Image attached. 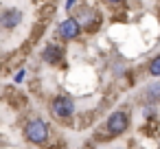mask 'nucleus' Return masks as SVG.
<instances>
[{
	"label": "nucleus",
	"mask_w": 160,
	"mask_h": 149,
	"mask_svg": "<svg viewBox=\"0 0 160 149\" xmlns=\"http://www.w3.org/2000/svg\"><path fill=\"white\" fill-rule=\"evenodd\" d=\"M127 125H129V114L125 110H116V112L110 114V118L105 123V129H108L110 136H121V134H125Z\"/></svg>",
	"instance_id": "1"
},
{
	"label": "nucleus",
	"mask_w": 160,
	"mask_h": 149,
	"mask_svg": "<svg viewBox=\"0 0 160 149\" xmlns=\"http://www.w3.org/2000/svg\"><path fill=\"white\" fill-rule=\"evenodd\" d=\"M24 136H27V140H31V142H35V145H42V142L48 138V127H46V123H44L42 118H33V121L27 123Z\"/></svg>",
	"instance_id": "2"
},
{
	"label": "nucleus",
	"mask_w": 160,
	"mask_h": 149,
	"mask_svg": "<svg viewBox=\"0 0 160 149\" xmlns=\"http://www.w3.org/2000/svg\"><path fill=\"white\" fill-rule=\"evenodd\" d=\"M51 112L53 116H57L59 121H66L75 114V101L70 97H57L53 103H51Z\"/></svg>",
	"instance_id": "3"
},
{
	"label": "nucleus",
	"mask_w": 160,
	"mask_h": 149,
	"mask_svg": "<svg viewBox=\"0 0 160 149\" xmlns=\"http://www.w3.org/2000/svg\"><path fill=\"white\" fill-rule=\"evenodd\" d=\"M81 31H83V27H81V22H79L77 18H66V20L59 24V35H62L64 40H77Z\"/></svg>",
	"instance_id": "4"
},
{
	"label": "nucleus",
	"mask_w": 160,
	"mask_h": 149,
	"mask_svg": "<svg viewBox=\"0 0 160 149\" xmlns=\"http://www.w3.org/2000/svg\"><path fill=\"white\" fill-rule=\"evenodd\" d=\"M20 22H22V11L20 9H5L2 16H0L2 29H16Z\"/></svg>",
	"instance_id": "5"
},
{
	"label": "nucleus",
	"mask_w": 160,
	"mask_h": 149,
	"mask_svg": "<svg viewBox=\"0 0 160 149\" xmlns=\"http://www.w3.org/2000/svg\"><path fill=\"white\" fill-rule=\"evenodd\" d=\"M62 57H64V48H62L59 44H48V46L42 51V59H44L46 64H57Z\"/></svg>",
	"instance_id": "6"
},
{
	"label": "nucleus",
	"mask_w": 160,
	"mask_h": 149,
	"mask_svg": "<svg viewBox=\"0 0 160 149\" xmlns=\"http://www.w3.org/2000/svg\"><path fill=\"white\" fill-rule=\"evenodd\" d=\"M142 99H145L147 103H160V81L149 83V86L145 88V92H142Z\"/></svg>",
	"instance_id": "7"
},
{
	"label": "nucleus",
	"mask_w": 160,
	"mask_h": 149,
	"mask_svg": "<svg viewBox=\"0 0 160 149\" xmlns=\"http://www.w3.org/2000/svg\"><path fill=\"white\" fill-rule=\"evenodd\" d=\"M77 20L81 22V27H83L86 31L97 27V18H94V11H92V9H83V11H81V18H77Z\"/></svg>",
	"instance_id": "8"
},
{
	"label": "nucleus",
	"mask_w": 160,
	"mask_h": 149,
	"mask_svg": "<svg viewBox=\"0 0 160 149\" xmlns=\"http://www.w3.org/2000/svg\"><path fill=\"white\" fill-rule=\"evenodd\" d=\"M149 75H151V77H160V55H156V57L149 62Z\"/></svg>",
	"instance_id": "9"
},
{
	"label": "nucleus",
	"mask_w": 160,
	"mask_h": 149,
	"mask_svg": "<svg viewBox=\"0 0 160 149\" xmlns=\"http://www.w3.org/2000/svg\"><path fill=\"white\" fill-rule=\"evenodd\" d=\"M22 79H24V70H18V72H16V77H13V81L18 83V81H22Z\"/></svg>",
	"instance_id": "10"
},
{
	"label": "nucleus",
	"mask_w": 160,
	"mask_h": 149,
	"mask_svg": "<svg viewBox=\"0 0 160 149\" xmlns=\"http://www.w3.org/2000/svg\"><path fill=\"white\" fill-rule=\"evenodd\" d=\"M75 2H77V0H66V11H70L75 7Z\"/></svg>",
	"instance_id": "11"
},
{
	"label": "nucleus",
	"mask_w": 160,
	"mask_h": 149,
	"mask_svg": "<svg viewBox=\"0 0 160 149\" xmlns=\"http://www.w3.org/2000/svg\"><path fill=\"white\" fill-rule=\"evenodd\" d=\"M105 2H110V5H118V2H123V0H105Z\"/></svg>",
	"instance_id": "12"
}]
</instances>
